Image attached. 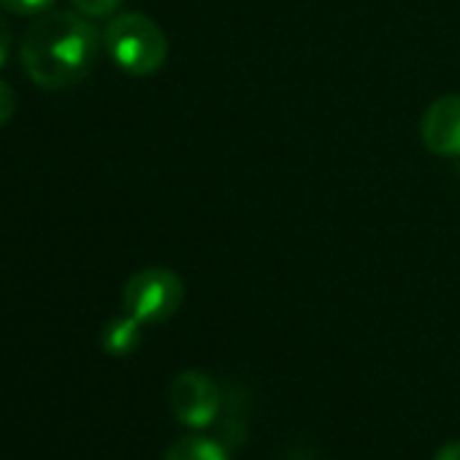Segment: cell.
<instances>
[{
  "label": "cell",
  "mask_w": 460,
  "mask_h": 460,
  "mask_svg": "<svg viewBox=\"0 0 460 460\" xmlns=\"http://www.w3.org/2000/svg\"><path fill=\"white\" fill-rule=\"evenodd\" d=\"M168 401H171V411L173 417L187 425V428H208L214 425V420L219 417L222 411V390L219 385L203 374V371H184L173 379L171 385V393H168Z\"/></svg>",
  "instance_id": "277c9868"
},
{
  "label": "cell",
  "mask_w": 460,
  "mask_h": 460,
  "mask_svg": "<svg viewBox=\"0 0 460 460\" xmlns=\"http://www.w3.org/2000/svg\"><path fill=\"white\" fill-rule=\"evenodd\" d=\"M14 111H17V95L6 82H0V125H6L14 117Z\"/></svg>",
  "instance_id": "30bf717a"
},
{
  "label": "cell",
  "mask_w": 460,
  "mask_h": 460,
  "mask_svg": "<svg viewBox=\"0 0 460 460\" xmlns=\"http://www.w3.org/2000/svg\"><path fill=\"white\" fill-rule=\"evenodd\" d=\"M141 344V323L130 314L111 317L101 331V347L111 358H125Z\"/></svg>",
  "instance_id": "8992f818"
},
{
  "label": "cell",
  "mask_w": 460,
  "mask_h": 460,
  "mask_svg": "<svg viewBox=\"0 0 460 460\" xmlns=\"http://www.w3.org/2000/svg\"><path fill=\"white\" fill-rule=\"evenodd\" d=\"M9 55H12V28H9L6 17L0 14V68L6 66Z\"/></svg>",
  "instance_id": "8fae6325"
},
{
  "label": "cell",
  "mask_w": 460,
  "mask_h": 460,
  "mask_svg": "<svg viewBox=\"0 0 460 460\" xmlns=\"http://www.w3.org/2000/svg\"><path fill=\"white\" fill-rule=\"evenodd\" d=\"M184 298V285L171 269H144L133 274L122 290L125 314L136 317L141 325H157L171 320Z\"/></svg>",
  "instance_id": "3957f363"
},
{
  "label": "cell",
  "mask_w": 460,
  "mask_h": 460,
  "mask_svg": "<svg viewBox=\"0 0 460 460\" xmlns=\"http://www.w3.org/2000/svg\"><path fill=\"white\" fill-rule=\"evenodd\" d=\"M433 460H460V441H449V444H444L438 452H436V457Z\"/></svg>",
  "instance_id": "7c38bea8"
},
{
  "label": "cell",
  "mask_w": 460,
  "mask_h": 460,
  "mask_svg": "<svg viewBox=\"0 0 460 460\" xmlns=\"http://www.w3.org/2000/svg\"><path fill=\"white\" fill-rule=\"evenodd\" d=\"M422 141L433 155H460V95H444L428 106Z\"/></svg>",
  "instance_id": "5b68a950"
},
{
  "label": "cell",
  "mask_w": 460,
  "mask_h": 460,
  "mask_svg": "<svg viewBox=\"0 0 460 460\" xmlns=\"http://www.w3.org/2000/svg\"><path fill=\"white\" fill-rule=\"evenodd\" d=\"M101 36L79 12H47L22 36L20 60L31 82L44 90H71L84 82L98 60Z\"/></svg>",
  "instance_id": "6da1fadb"
},
{
  "label": "cell",
  "mask_w": 460,
  "mask_h": 460,
  "mask_svg": "<svg viewBox=\"0 0 460 460\" xmlns=\"http://www.w3.org/2000/svg\"><path fill=\"white\" fill-rule=\"evenodd\" d=\"M103 49L130 76H152L168 58V39L144 14H119L103 31Z\"/></svg>",
  "instance_id": "7a4b0ae2"
},
{
  "label": "cell",
  "mask_w": 460,
  "mask_h": 460,
  "mask_svg": "<svg viewBox=\"0 0 460 460\" xmlns=\"http://www.w3.org/2000/svg\"><path fill=\"white\" fill-rule=\"evenodd\" d=\"M163 460H230L222 441L208 436H184L173 441Z\"/></svg>",
  "instance_id": "52a82bcc"
},
{
  "label": "cell",
  "mask_w": 460,
  "mask_h": 460,
  "mask_svg": "<svg viewBox=\"0 0 460 460\" xmlns=\"http://www.w3.org/2000/svg\"><path fill=\"white\" fill-rule=\"evenodd\" d=\"M55 0H0V6L6 12H14L20 17H33V14H47Z\"/></svg>",
  "instance_id": "9c48e42d"
},
{
  "label": "cell",
  "mask_w": 460,
  "mask_h": 460,
  "mask_svg": "<svg viewBox=\"0 0 460 460\" xmlns=\"http://www.w3.org/2000/svg\"><path fill=\"white\" fill-rule=\"evenodd\" d=\"M74 9L90 20H98V17H109L117 12V6L122 4V0H71Z\"/></svg>",
  "instance_id": "ba28073f"
}]
</instances>
